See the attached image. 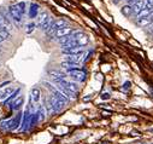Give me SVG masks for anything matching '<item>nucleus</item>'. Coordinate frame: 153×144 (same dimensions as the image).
<instances>
[{
  "label": "nucleus",
  "mask_w": 153,
  "mask_h": 144,
  "mask_svg": "<svg viewBox=\"0 0 153 144\" xmlns=\"http://www.w3.org/2000/svg\"><path fill=\"white\" fill-rule=\"evenodd\" d=\"M145 8H147V9H151V10H153V0H146Z\"/></svg>",
  "instance_id": "19"
},
{
  "label": "nucleus",
  "mask_w": 153,
  "mask_h": 144,
  "mask_svg": "<svg viewBox=\"0 0 153 144\" xmlns=\"http://www.w3.org/2000/svg\"><path fill=\"white\" fill-rule=\"evenodd\" d=\"M85 56H86V52L85 51H81V52L75 53V55L65 56V61L72 62V63H76V64H80V63H82L85 61Z\"/></svg>",
  "instance_id": "6"
},
{
  "label": "nucleus",
  "mask_w": 153,
  "mask_h": 144,
  "mask_svg": "<svg viewBox=\"0 0 153 144\" xmlns=\"http://www.w3.org/2000/svg\"><path fill=\"white\" fill-rule=\"evenodd\" d=\"M34 29H35V23H29V24L27 26V33H28V34H29V33H33Z\"/></svg>",
  "instance_id": "18"
},
{
  "label": "nucleus",
  "mask_w": 153,
  "mask_h": 144,
  "mask_svg": "<svg viewBox=\"0 0 153 144\" xmlns=\"http://www.w3.org/2000/svg\"><path fill=\"white\" fill-rule=\"evenodd\" d=\"M17 6H18L19 11L22 12V15H24V11H25V3H24V2H22V3H18V4H17Z\"/></svg>",
  "instance_id": "17"
},
{
  "label": "nucleus",
  "mask_w": 153,
  "mask_h": 144,
  "mask_svg": "<svg viewBox=\"0 0 153 144\" xmlns=\"http://www.w3.org/2000/svg\"><path fill=\"white\" fill-rule=\"evenodd\" d=\"M68 75L75 80V81H79V82H82L86 80V71L82 70V69H72V70H68Z\"/></svg>",
  "instance_id": "2"
},
{
  "label": "nucleus",
  "mask_w": 153,
  "mask_h": 144,
  "mask_svg": "<svg viewBox=\"0 0 153 144\" xmlns=\"http://www.w3.org/2000/svg\"><path fill=\"white\" fill-rule=\"evenodd\" d=\"M137 2H140V0H127L128 5H134V4H135V3H137Z\"/></svg>",
  "instance_id": "20"
},
{
  "label": "nucleus",
  "mask_w": 153,
  "mask_h": 144,
  "mask_svg": "<svg viewBox=\"0 0 153 144\" xmlns=\"http://www.w3.org/2000/svg\"><path fill=\"white\" fill-rule=\"evenodd\" d=\"M9 12H10V15H11V18H12V21H15L16 23H21V21H22V17H23V15H22V12L19 11V9H18V6L17 5H11L10 8H9Z\"/></svg>",
  "instance_id": "5"
},
{
  "label": "nucleus",
  "mask_w": 153,
  "mask_h": 144,
  "mask_svg": "<svg viewBox=\"0 0 153 144\" xmlns=\"http://www.w3.org/2000/svg\"><path fill=\"white\" fill-rule=\"evenodd\" d=\"M37 10H39V5H37V4H33V5L30 6V11H29L30 18H34V17H36Z\"/></svg>",
  "instance_id": "15"
},
{
  "label": "nucleus",
  "mask_w": 153,
  "mask_h": 144,
  "mask_svg": "<svg viewBox=\"0 0 153 144\" xmlns=\"http://www.w3.org/2000/svg\"><path fill=\"white\" fill-rule=\"evenodd\" d=\"M136 22H137V26H140V27H149L151 24H153V12L147 17L137 20Z\"/></svg>",
  "instance_id": "10"
},
{
  "label": "nucleus",
  "mask_w": 153,
  "mask_h": 144,
  "mask_svg": "<svg viewBox=\"0 0 153 144\" xmlns=\"http://www.w3.org/2000/svg\"><path fill=\"white\" fill-rule=\"evenodd\" d=\"M64 26H66V22L65 21H63V20H53L52 23H51V26H50V28L45 33L48 35V37H52V35L56 33L57 29H59V28H62Z\"/></svg>",
  "instance_id": "4"
},
{
  "label": "nucleus",
  "mask_w": 153,
  "mask_h": 144,
  "mask_svg": "<svg viewBox=\"0 0 153 144\" xmlns=\"http://www.w3.org/2000/svg\"><path fill=\"white\" fill-rule=\"evenodd\" d=\"M22 118H23V114H22V113H18L13 119H11V120L4 122V125L6 126V128H7L9 131H15V130H17V128L19 127V125H22V124H21V119H22Z\"/></svg>",
  "instance_id": "3"
},
{
  "label": "nucleus",
  "mask_w": 153,
  "mask_h": 144,
  "mask_svg": "<svg viewBox=\"0 0 153 144\" xmlns=\"http://www.w3.org/2000/svg\"><path fill=\"white\" fill-rule=\"evenodd\" d=\"M52 21H53V20L48 16L47 12H42L41 15H39V18H37V24H39V27H40L44 32H46V30L50 28Z\"/></svg>",
  "instance_id": "1"
},
{
  "label": "nucleus",
  "mask_w": 153,
  "mask_h": 144,
  "mask_svg": "<svg viewBox=\"0 0 153 144\" xmlns=\"http://www.w3.org/2000/svg\"><path fill=\"white\" fill-rule=\"evenodd\" d=\"M121 11H122V14H123L126 17H129V16H131V15H133L131 5H126V6H123Z\"/></svg>",
  "instance_id": "14"
},
{
  "label": "nucleus",
  "mask_w": 153,
  "mask_h": 144,
  "mask_svg": "<svg viewBox=\"0 0 153 144\" xmlns=\"http://www.w3.org/2000/svg\"><path fill=\"white\" fill-rule=\"evenodd\" d=\"M75 30L71 28V27H69V26H64V27H62V28H59V29H57L56 30V33L53 34L54 37L59 40V39H62V38H64V37H66V35H70V34H72Z\"/></svg>",
  "instance_id": "7"
},
{
  "label": "nucleus",
  "mask_w": 153,
  "mask_h": 144,
  "mask_svg": "<svg viewBox=\"0 0 153 144\" xmlns=\"http://www.w3.org/2000/svg\"><path fill=\"white\" fill-rule=\"evenodd\" d=\"M19 92H21V88H16V90H15V92H13V93L7 98V99H5V100H4V104H10V103H12V102L18 97Z\"/></svg>",
  "instance_id": "13"
},
{
  "label": "nucleus",
  "mask_w": 153,
  "mask_h": 144,
  "mask_svg": "<svg viewBox=\"0 0 153 144\" xmlns=\"http://www.w3.org/2000/svg\"><path fill=\"white\" fill-rule=\"evenodd\" d=\"M145 4H146V2H143V0H140V2L135 3L134 5H131V9H133V15L137 16V15H139V14H140V12L143 10Z\"/></svg>",
  "instance_id": "12"
},
{
  "label": "nucleus",
  "mask_w": 153,
  "mask_h": 144,
  "mask_svg": "<svg viewBox=\"0 0 153 144\" xmlns=\"http://www.w3.org/2000/svg\"><path fill=\"white\" fill-rule=\"evenodd\" d=\"M101 98H102V99H107V98H110V94H108V93H104Z\"/></svg>",
  "instance_id": "21"
},
{
  "label": "nucleus",
  "mask_w": 153,
  "mask_h": 144,
  "mask_svg": "<svg viewBox=\"0 0 153 144\" xmlns=\"http://www.w3.org/2000/svg\"><path fill=\"white\" fill-rule=\"evenodd\" d=\"M16 88H13L12 86H9V87H5L3 90H0V100H5L7 99L13 92H15Z\"/></svg>",
  "instance_id": "8"
},
{
  "label": "nucleus",
  "mask_w": 153,
  "mask_h": 144,
  "mask_svg": "<svg viewBox=\"0 0 153 144\" xmlns=\"http://www.w3.org/2000/svg\"><path fill=\"white\" fill-rule=\"evenodd\" d=\"M3 40H4V39H3L1 37H0V44H1V43H3Z\"/></svg>",
  "instance_id": "23"
},
{
  "label": "nucleus",
  "mask_w": 153,
  "mask_h": 144,
  "mask_svg": "<svg viewBox=\"0 0 153 144\" xmlns=\"http://www.w3.org/2000/svg\"><path fill=\"white\" fill-rule=\"evenodd\" d=\"M148 32H149L151 34H153V24H151V26H149V29H148Z\"/></svg>",
  "instance_id": "22"
},
{
  "label": "nucleus",
  "mask_w": 153,
  "mask_h": 144,
  "mask_svg": "<svg viewBox=\"0 0 153 144\" xmlns=\"http://www.w3.org/2000/svg\"><path fill=\"white\" fill-rule=\"evenodd\" d=\"M83 51L82 47H77V46H71V47H63L62 49V52L65 55V56H69V55H75V53H79Z\"/></svg>",
  "instance_id": "11"
},
{
  "label": "nucleus",
  "mask_w": 153,
  "mask_h": 144,
  "mask_svg": "<svg viewBox=\"0 0 153 144\" xmlns=\"http://www.w3.org/2000/svg\"><path fill=\"white\" fill-rule=\"evenodd\" d=\"M31 97H33V99L35 102H39V99H40V91H39V88H33L31 90Z\"/></svg>",
  "instance_id": "16"
},
{
  "label": "nucleus",
  "mask_w": 153,
  "mask_h": 144,
  "mask_svg": "<svg viewBox=\"0 0 153 144\" xmlns=\"http://www.w3.org/2000/svg\"><path fill=\"white\" fill-rule=\"evenodd\" d=\"M23 102H24V98L22 96H18L12 103H10V108H11V110L13 112H17L21 109V106L23 105Z\"/></svg>",
  "instance_id": "9"
}]
</instances>
